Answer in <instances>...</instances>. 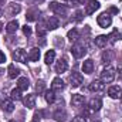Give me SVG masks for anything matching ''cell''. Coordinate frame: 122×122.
I'll use <instances>...</instances> for the list:
<instances>
[{"mask_svg": "<svg viewBox=\"0 0 122 122\" xmlns=\"http://www.w3.org/2000/svg\"><path fill=\"white\" fill-rule=\"evenodd\" d=\"M114 80H115V70H114L112 67L104 68L102 72H101V81H102L104 84H109V82H112Z\"/></svg>", "mask_w": 122, "mask_h": 122, "instance_id": "cell-1", "label": "cell"}, {"mask_svg": "<svg viewBox=\"0 0 122 122\" xmlns=\"http://www.w3.org/2000/svg\"><path fill=\"white\" fill-rule=\"evenodd\" d=\"M97 21H98L99 27L107 29V27H109V26L112 24V17H111V14H109L108 11H105V13H101V14L98 16Z\"/></svg>", "mask_w": 122, "mask_h": 122, "instance_id": "cell-2", "label": "cell"}, {"mask_svg": "<svg viewBox=\"0 0 122 122\" xmlns=\"http://www.w3.org/2000/svg\"><path fill=\"white\" fill-rule=\"evenodd\" d=\"M85 53H87V48H85V46L81 44V43H75V44L71 47V54H72L75 58H82V57L85 56Z\"/></svg>", "mask_w": 122, "mask_h": 122, "instance_id": "cell-3", "label": "cell"}, {"mask_svg": "<svg viewBox=\"0 0 122 122\" xmlns=\"http://www.w3.org/2000/svg\"><path fill=\"white\" fill-rule=\"evenodd\" d=\"M50 10H53V11H54L57 16H61V17L67 16V7H65L64 4L57 3V1H53V3H50Z\"/></svg>", "mask_w": 122, "mask_h": 122, "instance_id": "cell-4", "label": "cell"}, {"mask_svg": "<svg viewBox=\"0 0 122 122\" xmlns=\"http://www.w3.org/2000/svg\"><path fill=\"white\" fill-rule=\"evenodd\" d=\"M27 58H29V54L26 53L24 48H16L14 53H13V60L19 61V62H27Z\"/></svg>", "mask_w": 122, "mask_h": 122, "instance_id": "cell-5", "label": "cell"}, {"mask_svg": "<svg viewBox=\"0 0 122 122\" xmlns=\"http://www.w3.org/2000/svg\"><path fill=\"white\" fill-rule=\"evenodd\" d=\"M82 81H84V78L80 72H72L70 75V82H71V87H74V88H78L82 84Z\"/></svg>", "mask_w": 122, "mask_h": 122, "instance_id": "cell-6", "label": "cell"}, {"mask_svg": "<svg viewBox=\"0 0 122 122\" xmlns=\"http://www.w3.org/2000/svg\"><path fill=\"white\" fill-rule=\"evenodd\" d=\"M108 95L112 98V99H121L122 98V88L118 85H112L108 88Z\"/></svg>", "mask_w": 122, "mask_h": 122, "instance_id": "cell-7", "label": "cell"}, {"mask_svg": "<svg viewBox=\"0 0 122 122\" xmlns=\"http://www.w3.org/2000/svg\"><path fill=\"white\" fill-rule=\"evenodd\" d=\"M84 102H85V98H84V95H81V94H74V95L71 97V105L75 107V108H81V107L84 105Z\"/></svg>", "mask_w": 122, "mask_h": 122, "instance_id": "cell-8", "label": "cell"}, {"mask_svg": "<svg viewBox=\"0 0 122 122\" xmlns=\"http://www.w3.org/2000/svg\"><path fill=\"white\" fill-rule=\"evenodd\" d=\"M102 107V101L99 98H92L91 101L88 102V109L92 111V112H98Z\"/></svg>", "mask_w": 122, "mask_h": 122, "instance_id": "cell-9", "label": "cell"}, {"mask_svg": "<svg viewBox=\"0 0 122 122\" xmlns=\"http://www.w3.org/2000/svg\"><path fill=\"white\" fill-rule=\"evenodd\" d=\"M99 1H97V0H91V1H88V4L85 6V14H94L98 9H99Z\"/></svg>", "mask_w": 122, "mask_h": 122, "instance_id": "cell-10", "label": "cell"}, {"mask_svg": "<svg viewBox=\"0 0 122 122\" xmlns=\"http://www.w3.org/2000/svg\"><path fill=\"white\" fill-rule=\"evenodd\" d=\"M1 109H3V112H6V114L13 112V111H14V104H13V99L4 98V101L1 102Z\"/></svg>", "mask_w": 122, "mask_h": 122, "instance_id": "cell-11", "label": "cell"}, {"mask_svg": "<svg viewBox=\"0 0 122 122\" xmlns=\"http://www.w3.org/2000/svg\"><path fill=\"white\" fill-rule=\"evenodd\" d=\"M104 90H105V84L99 80H95L90 84V91L92 92H102Z\"/></svg>", "mask_w": 122, "mask_h": 122, "instance_id": "cell-12", "label": "cell"}, {"mask_svg": "<svg viewBox=\"0 0 122 122\" xmlns=\"http://www.w3.org/2000/svg\"><path fill=\"white\" fill-rule=\"evenodd\" d=\"M23 104H24V107L33 109V108L36 107V95H34V94H27V95L23 98Z\"/></svg>", "mask_w": 122, "mask_h": 122, "instance_id": "cell-13", "label": "cell"}, {"mask_svg": "<svg viewBox=\"0 0 122 122\" xmlns=\"http://www.w3.org/2000/svg\"><path fill=\"white\" fill-rule=\"evenodd\" d=\"M68 70V62L65 58H61V60L57 61V64H56V71L57 72H65Z\"/></svg>", "mask_w": 122, "mask_h": 122, "instance_id": "cell-14", "label": "cell"}, {"mask_svg": "<svg viewBox=\"0 0 122 122\" xmlns=\"http://www.w3.org/2000/svg\"><path fill=\"white\" fill-rule=\"evenodd\" d=\"M58 26H60L58 17H50L47 20V30H56V29H58Z\"/></svg>", "mask_w": 122, "mask_h": 122, "instance_id": "cell-15", "label": "cell"}, {"mask_svg": "<svg viewBox=\"0 0 122 122\" xmlns=\"http://www.w3.org/2000/svg\"><path fill=\"white\" fill-rule=\"evenodd\" d=\"M108 36H104V34H101V36H98V37H95V46L97 47H99V48H104L105 46H107V43H108Z\"/></svg>", "mask_w": 122, "mask_h": 122, "instance_id": "cell-16", "label": "cell"}, {"mask_svg": "<svg viewBox=\"0 0 122 122\" xmlns=\"http://www.w3.org/2000/svg\"><path fill=\"white\" fill-rule=\"evenodd\" d=\"M51 90H54V91H62L64 90V81L61 80V78H54L53 80V82H51Z\"/></svg>", "mask_w": 122, "mask_h": 122, "instance_id": "cell-17", "label": "cell"}, {"mask_svg": "<svg viewBox=\"0 0 122 122\" xmlns=\"http://www.w3.org/2000/svg\"><path fill=\"white\" fill-rule=\"evenodd\" d=\"M20 10H21V7H20V4H17V3H11V4H9V7H7V13H9L10 16L19 14Z\"/></svg>", "mask_w": 122, "mask_h": 122, "instance_id": "cell-18", "label": "cell"}, {"mask_svg": "<svg viewBox=\"0 0 122 122\" xmlns=\"http://www.w3.org/2000/svg\"><path fill=\"white\" fill-rule=\"evenodd\" d=\"M82 71L85 74H92L94 71V61L92 60H85L82 62Z\"/></svg>", "mask_w": 122, "mask_h": 122, "instance_id": "cell-19", "label": "cell"}, {"mask_svg": "<svg viewBox=\"0 0 122 122\" xmlns=\"http://www.w3.org/2000/svg\"><path fill=\"white\" fill-rule=\"evenodd\" d=\"M29 80H27V77H20L19 80H17V88H20L21 91H26L27 88H29Z\"/></svg>", "mask_w": 122, "mask_h": 122, "instance_id": "cell-20", "label": "cell"}, {"mask_svg": "<svg viewBox=\"0 0 122 122\" xmlns=\"http://www.w3.org/2000/svg\"><path fill=\"white\" fill-rule=\"evenodd\" d=\"M54 119L57 122H64L65 119H67V112L64 111V109H57L56 112H54Z\"/></svg>", "mask_w": 122, "mask_h": 122, "instance_id": "cell-21", "label": "cell"}, {"mask_svg": "<svg viewBox=\"0 0 122 122\" xmlns=\"http://www.w3.org/2000/svg\"><path fill=\"white\" fill-rule=\"evenodd\" d=\"M7 74H9V78L14 80L16 77H19V75H20V70H17L13 64H10V65H9V68H7Z\"/></svg>", "mask_w": 122, "mask_h": 122, "instance_id": "cell-22", "label": "cell"}, {"mask_svg": "<svg viewBox=\"0 0 122 122\" xmlns=\"http://www.w3.org/2000/svg\"><path fill=\"white\" fill-rule=\"evenodd\" d=\"M38 16H40V10L38 9H31V10H29L27 11V20L29 21H34V20H37L38 19Z\"/></svg>", "mask_w": 122, "mask_h": 122, "instance_id": "cell-23", "label": "cell"}, {"mask_svg": "<svg viewBox=\"0 0 122 122\" xmlns=\"http://www.w3.org/2000/svg\"><path fill=\"white\" fill-rule=\"evenodd\" d=\"M56 60V51L54 50H48L44 56V62L46 64H51L53 61Z\"/></svg>", "mask_w": 122, "mask_h": 122, "instance_id": "cell-24", "label": "cell"}, {"mask_svg": "<svg viewBox=\"0 0 122 122\" xmlns=\"http://www.w3.org/2000/svg\"><path fill=\"white\" fill-rule=\"evenodd\" d=\"M29 60L30 61H38L40 60V50L38 48H31L29 51Z\"/></svg>", "mask_w": 122, "mask_h": 122, "instance_id": "cell-25", "label": "cell"}, {"mask_svg": "<svg viewBox=\"0 0 122 122\" xmlns=\"http://www.w3.org/2000/svg\"><path fill=\"white\" fill-rule=\"evenodd\" d=\"M112 58H114V53H112L111 50H107V51H104V53H102V62H104V64L111 62Z\"/></svg>", "mask_w": 122, "mask_h": 122, "instance_id": "cell-26", "label": "cell"}, {"mask_svg": "<svg viewBox=\"0 0 122 122\" xmlns=\"http://www.w3.org/2000/svg\"><path fill=\"white\" fill-rule=\"evenodd\" d=\"M46 101L48 102V104H54V101H56V91L54 90H50V91H46Z\"/></svg>", "mask_w": 122, "mask_h": 122, "instance_id": "cell-27", "label": "cell"}, {"mask_svg": "<svg viewBox=\"0 0 122 122\" xmlns=\"http://www.w3.org/2000/svg\"><path fill=\"white\" fill-rule=\"evenodd\" d=\"M17 29H19V23H17V21H10V23L6 26V30H7V33H10V34L16 33Z\"/></svg>", "mask_w": 122, "mask_h": 122, "instance_id": "cell-28", "label": "cell"}, {"mask_svg": "<svg viewBox=\"0 0 122 122\" xmlns=\"http://www.w3.org/2000/svg\"><path fill=\"white\" fill-rule=\"evenodd\" d=\"M10 97L13 101H20L21 99V90L20 88H14L13 91L10 92Z\"/></svg>", "mask_w": 122, "mask_h": 122, "instance_id": "cell-29", "label": "cell"}, {"mask_svg": "<svg viewBox=\"0 0 122 122\" xmlns=\"http://www.w3.org/2000/svg\"><path fill=\"white\" fill-rule=\"evenodd\" d=\"M67 37H68V40H70V41H77V40L80 38V34H78V31L75 30V29H72V30L68 31Z\"/></svg>", "mask_w": 122, "mask_h": 122, "instance_id": "cell-30", "label": "cell"}, {"mask_svg": "<svg viewBox=\"0 0 122 122\" xmlns=\"http://www.w3.org/2000/svg\"><path fill=\"white\" fill-rule=\"evenodd\" d=\"M36 91L38 92V94H41V92L46 91V82H44V81H41V80H40V81H37V82H36Z\"/></svg>", "mask_w": 122, "mask_h": 122, "instance_id": "cell-31", "label": "cell"}, {"mask_svg": "<svg viewBox=\"0 0 122 122\" xmlns=\"http://www.w3.org/2000/svg\"><path fill=\"white\" fill-rule=\"evenodd\" d=\"M46 33H47V27H44L43 24H38V26H37V36L44 37V36H46Z\"/></svg>", "mask_w": 122, "mask_h": 122, "instance_id": "cell-32", "label": "cell"}, {"mask_svg": "<svg viewBox=\"0 0 122 122\" xmlns=\"http://www.w3.org/2000/svg\"><path fill=\"white\" fill-rule=\"evenodd\" d=\"M23 33H24V36H27V37H29V36L31 34V27H30V26H27V24H26V26L23 27Z\"/></svg>", "mask_w": 122, "mask_h": 122, "instance_id": "cell-33", "label": "cell"}, {"mask_svg": "<svg viewBox=\"0 0 122 122\" xmlns=\"http://www.w3.org/2000/svg\"><path fill=\"white\" fill-rule=\"evenodd\" d=\"M82 16H84V13H82L81 10L75 11V20H77V21H81V20H82Z\"/></svg>", "mask_w": 122, "mask_h": 122, "instance_id": "cell-34", "label": "cell"}, {"mask_svg": "<svg viewBox=\"0 0 122 122\" xmlns=\"http://www.w3.org/2000/svg\"><path fill=\"white\" fill-rule=\"evenodd\" d=\"M72 122H87V121H85L84 117H75V118L72 119Z\"/></svg>", "mask_w": 122, "mask_h": 122, "instance_id": "cell-35", "label": "cell"}, {"mask_svg": "<svg viewBox=\"0 0 122 122\" xmlns=\"http://www.w3.org/2000/svg\"><path fill=\"white\" fill-rule=\"evenodd\" d=\"M70 1H71L72 4H84L87 0H70Z\"/></svg>", "mask_w": 122, "mask_h": 122, "instance_id": "cell-36", "label": "cell"}, {"mask_svg": "<svg viewBox=\"0 0 122 122\" xmlns=\"http://www.w3.org/2000/svg\"><path fill=\"white\" fill-rule=\"evenodd\" d=\"M4 61H6V56H4V53H1V51H0V64H1V62H4Z\"/></svg>", "mask_w": 122, "mask_h": 122, "instance_id": "cell-37", "label": "cell"}, {"mask_svg": "<svg viewBox=\"0 0 122 122\" xmlns=\"http://www.w3.org/2000/svg\"><path fill=\"white\" fill-rule=\"evenodd\" d=\"M31 122H40V117H38V114H36V115L33 117V119H31Z\"/></svg>", "mask_w": 122, "mask_h": 122, "instance_id": "cell-38", "label": "cell"}, {"mask_svg": "<svg viewBox=\"0 0 122 122\" xmlns=\"http://www.w3.org/2000/svg\"><path fill=\"white\" fill-rule=\"evenodd\" d=\"M109 11H111V13H117V11H118V10H117V9H115V7H112V9H111V10H109Z\"/></svg>", "mask_w": 122, "mask_h": 122, "instance_id": "cell-39", "label": "cell"}, {"mask_svg": "<svg viewBox=\"0 0 122 122\" xmlns=\"http://www.w3.org/2000/svg\"><path fill=\"white\" fill-rule=\"evenodd\" d=\"M92 122H101L99 119H92Z\"/></svg>", "mask_w": 122, "mask_h": 122, "instance_id": "cell-40", "label": "cell"}, {"mask_svg": "<svg viewBox=\"0 0 122 122\" xmlns=\"http://www.w3.org/2000/svg\"><path fill=\"white\" fill-rule=\"evenodd\" d=\"M3 72H4V71H3V70H1V68H0V75H1V74H3Z\"/></svg>", "mask_w": 122, "mask_h": 122, "instance_id": "cell-41", "label": "cell"}, {"mask_svg": "<svg viewBox=\"0 0 122 122\" xmlns=\"http://www.w3.org/2000/svg\"><path fill=\"white\" fill-rule=\"evenodd\" d=\"M1 27H3V24H0V31L3 30V29H1Z\"/></svg>", "mask_w": 122, "mask_h": 122, "instance_id": "cell-42", "label": "cell"}, {"mask_svg": "<svg viewBox=\"0 0 122 122\" xmlns=\"http://www.w3.org/2000/svg\"><path fill=\"white\" fill-rule=\"evenodd\" d=\"M1 14H3V13H1V10H0V17H1Z\"/></svg>", "mask_w": 122, "mask_h": 122, "instance_id": "cell-43", "label": "cell"}, {"mask_svg": "<svg viewBox=\"0 0 122 122\" xmlns=\"http://www.w3.org/2000/svg\"><path fill=\"white\" fill-rule=\"evenodd\" d=\"M121 78H122V71H121Z\"/></svg>", "mask_w": 122, "mask_h": 122, "instance_id": "cell-44", "label": "cell"}, {"mask_svg": "<svg viewBox=\"0 0 122 122\" xmlns=\"http://www.w3.org/2000/svg\"><path fill=\"white\" fill-rule=\"evenodd\" d=\"M9 122H16V121H9Z\"/></svg>", "mask_w": 122, "mask_h": 122, "instance_id": "cell-45", "label": "cell"}, {"mask_svg": "<svg viewBox=\"0 0 122 122\" xmlns=\"http://www.w3.org/2000/svg\"><path fill=\"white\" fill-rule=\"evenodd\" d=\"M17 1H19V0H17Z\"/></svg>", "mask_w": 122, "mask_h": 122, "instance_id": "cell-46", "label": "cell"}]
</instances>
